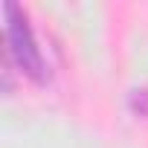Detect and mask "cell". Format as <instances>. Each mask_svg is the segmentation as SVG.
<instances>
[{"label": "cell", "instance_id": "6da1fadb", "mask_svg": "<svg viewBox=\"0 0 148 148\" xmlns=\"http://www.w3.org/2000/svg\"><path fill=\"white\" fill-rule=\"evenodd\" d=\"M6 38H9V52L15 55V61L21 64V70L26 73L29 79L44 82L47 79L44 55H41V49L35 44V35L29 29L26 15L15 3H6Z\"/></svg>", "mask_w": 148, "mask_h": 148}]
</instances>
